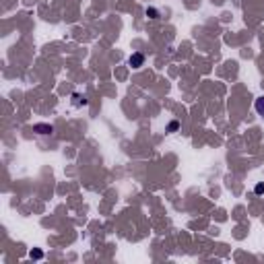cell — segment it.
I'll list each match as a JSON object with an SVG mask.
<instances>
[{
	"label": "cell",
	"mask_w": 264,
	"mask_h": 264,
	"mask_svg": "<svg viewBox=\"0 0 264 264\" xmlns=\"http://www.w3.org/2000/svg\"><path fill=\"white\" fill-rule=\"evenodd\" d=\"M42 256H44V252H42V250H33V252H31V258H35V260H40Z\"/></svg>",
	"instance_id": "obj_5"
},
{
	"label": "cell",
	"mask_w": 264,
	"mask_h": 264,
	"mask_svg": "<svg viewBox=\"0 0 264 264\" xmlns=\"http://www.w3.org/2000/svg\"><path fill=\"white\" fill-rule=\"evenodd\" d=\"M254 109H256V114H258L260 118H264V95L256 97V101H254Z\"/></svg>",
	"instance_id": "obj_2"
},
{
	"label": "cell",
	"mask_w": 264,
	"mask_h": 264,
	"mask_svg": "<svg viewBox=\"0 0 264 264\" xmlns=\"http://www.w3.org/2000/svg\"><path fill=\"white\" fill-rule=\"evenodd\" d=\"M254 192H256V194H264V184H262V182H260V184H256Z\"/></svg>",
	"instance_id": "obj_6"
},
{
	"label": "cell",
	"mask_w": 264,
	"mask_h": 264,
	"mask_svg": "<svg viewBox=\"0 0 264 264\" xmlns=\"http://www.w3.org/2000/svg\"><path fill=\"white\" fill-rule=\"evenodd\" d=\"M72 99H74V101H72V105H74V107L87 105V97H85V95H79V93H74V95H72Z\"/></svg>",
	"instance_id": "obj_4"
},
{
	"label": "cell",
	"mask_w": 264,
	"mask_h": 264,
	"mask_svg": "<svg viewBox=\"0 0 264 264\" xmlns=\"http://www.w3.org/2000/svg\"><path fill=\"white\" fill-rule=\"evenodd\" d=\"M178 126H180L178 122H172V124H169V132H176V130H178Z\"/></svg>",
	"instance_id": "obj_7"
},
{
	"label": "cell",
	"mask_w": 264,
	"mask_h": 264,
	"mask_svg": "<svg viewBox=\"0 0 264 264\" xmlns=\"http://www.w3.org/2000/svg\"><path fill=\"white\" fill-rule=\"evenodd\" d=\"M128 64L132 66V68H141L143 64H145V54H141V52H135L130 58H128Z\"/></svg>",
	"instance_id": "obj_1"
},
{
	"label": "cell",
	"mask_w": 264,
	"mask_h": 264,
	"mask_svg": "<svg viewBox=\"0 0 264 264\" xmlns=\"http://www.w3.org/2000/svg\"><path fill=\"white\" fill-rule=\"evenodd\" d=\"M35 132L37 135H52L54 128L50 124H35Z\"/></svg>",
	"instance_id": "obj_3"
}]
</instances>
